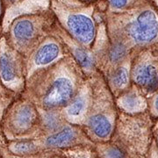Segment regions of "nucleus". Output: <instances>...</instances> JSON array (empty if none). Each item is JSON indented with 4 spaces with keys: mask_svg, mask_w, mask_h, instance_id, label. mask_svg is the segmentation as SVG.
<instances>
[{
    "mask_svg": "<svg viewBox=\"0 0 158 158\" xmlns=\"http://www.w3.org/2000/svg\"><path fill=\"white\" fill-rule=\"evenodd\" d=\"M154 106H155V111L156 112V113H158V96L156 97V100H155V105H154Z\"/></svg>",
    "mask_w": 158,
    "mask_h": 158,
    "instance_id": "obj_20",
    "label": "nucleus"
},
{
    "mask_svg": "<svg viewBox=\"0 0 158 158\" xmlns=\"http://www.w3.org/2000/svg\"><path fill=\"white\" fill-rule=\"evenodd\" d=\"M35 145L33 142H19L11 147V150L17 154H25L34 151Z\"/></svg>",
    "mask_w": 158,
    "mask_h": 158,
    "instance_id": "obj_17",
    "label": "nucleus"
},
{
    "mask_svg": "<svg viewBox=\"0 0 158 158\" xmlns=\"http://www.w3.org/2000/svg\"><path fill=\"white\" fill-rule=\"evenodd\" d=\"M130 36L138 43H146L155 39L158 34V23L155 13L145 11L128 27Z\"/></svg>",
    "mask_w": 158,
    "mask_h": 158,
    "instance_id": "obj_2",
    "label": "nucleus"
},
{
    "mask_svg": "<svg viewBox=\"0 0 158 158\" xmlns=\"http://www.w3.org/2000/svg\"><path fill=\"white\" fill-rule=\"evenodd\" d=\"M76 92L77 83L72 73L65 68L57 69L44 91L42 104L48 109L67 106L75 98Z\"/></svg>",
    "mask_w": 158,
    "mask_h": 158,
    "instance_id": "obj_1",
    "label": "nucleus"
},
{
    "mask_svg": "<svg viewBox=\"0 0 158 158\" xmlns=\"http://www.w3.org/2000/svg\"><path fill=\"white\" fill-rule=\"evenodd\" d=\"M37 118L36 110L32 105L25 104L19 108L14 117V124L20 130H27L34 124Z\"/></svg>",
    "mask_w": 158,
    "mask_h": 158,
    "instance_id": "obj_10",
    "label": "nucleus"
},
{
    "mask_svg": "<svg viewBox=\"0 0 158 158\" xmlns=\"http://www.w3.org/2000/svg\"><path fill=\"white\" fill-rule=\"evenodd\" d=\"M77 138V132L71 127H63L60 132L52 135L46 140V144L49 147L62 148L71 144Z\"/></svg>",
    "mask_w": 158,
    "mask_h": 158,
    "instance_id": "obj_11",
    "label": "nucleus"
},
{
    "mask_svg": "<svg viewBox=\"0 0 158 158\" xmlns=\"http://www.w3.org/2000/svg\"><path fill=\"white\" fill-rule=\"evenodd\" d=\"M118 104L124 111L136 112L143 107L144 102L136 93L128 92L118 99Z\"/></svg>",
    "mask_w": 158,
    "mask_h": 158,
    "instance_id": "obj_12",
    "label": "nucleus"
},
{
    "mask_svg": "<svg viewBox=\"0 0 158 158\" xmlns=\"http://www.w3.org/2000/svg\"><path fill=\"white\" fill-rule=\"evenodd\" d=\"M105 158H126L125 154L117 147H109L104 151Z\"/></svg>",
    "mask_w": 158,
    "mask_h": 158,
    "instance_id": "obj_18",
    "label": "nucleus"
},
{
    "mask_svg": "<svg viewBox=\"0 0 158 158\" xmlns=\"http://www.w3.org/2000/svg\"><path fill=\"white\" fill-rule=\"evenodd\" d=\"M126 54H127V48L123 44L121 43L115 44L110 50L109 59L113 64H117L126 56Z\"/></svg>",
    "mask_w": 158,
    "mask_h": 158,
    "instance_id": "obj_16",
    "label": "nucleus"
},
{
    "mask_svg": "<svg viewBox=\"0 0 158 158\" xmlns=\"http://www.w3.org/2000/svg\"><path fill=\"white\" fill-rule=\"evenodd\" d=\"M43 124L46 129L48 131L55 132L60 128L62 125V118L60 114L55 111H48L44 113L43 115Z\"/></svg>",
    "mask_w": 158,
    "mask_h": 158,
    "instance_id": "obj_15",
    "label": "nucleus"
},
{
    "mask_svg": "<svg viewBox=\"0 0 158 158\" xmlns=\"http://www.w3.org/2000/svg\"><path fill=\"white\" fill-rule=\"evenodd\" d=\"M62 56L60 46L56 42L48 41L40 47L34 54L33 65L34 69L42 68L50 65Z\"/></svg>",
    "mask_w": 158,
    "mask_h": 158,
    "instance_id": "obj_6",
    "label": "nucleus"
},
{
    "mask_svg": "<svg viewBox=\"0 0 158 158\" xmlns=\"http://www.w3.org/2000/svg\"><path fill=\"white\" fill-rule=\"evenodd\" d=\"M133 77L137 85L152 87L158 83V69L153 64L141 63L135 69Z\"/></svg>",
    "mask_w": 158,
    "mask_h": 158,
    "instance_id": "obj_8",
    "label": "nucleus"
},
{
    "mask_svg": "<svg viewBox=\"0 0 158 158\" xmlns=\"http://www.w3.org/2000/svg\"><path fill=\"white\" fill-rule=\"evenodd\" d=\"M0 77L3 82L12 89L21 84V70L17 57L7 50L0 54Z\"/></svg>",
    "mask_w": 158,
    "mask_h": 158,
    "instance_id": "obj_4",
    "label": "nucleus"
},
{
    "mask_svg": "<svg viewBox=\"0 0 158 158\" xmlns=\"http://www.w3.org/2000/svg\"><path fill=\"white\" fill-rule=\"evenodd\" d=\"M12 35L18 43L27 44L34 39L35 27L29 19H19L12 27Z\"/></svg>",
    "mask_w": 158,
    "mask_h": 158,
    "instance_id": "obj_9",
    "label": "nucleus"
},
{
    "mask_svg": "<svg viewBox=\"0 0 158 158\" xmlns=\"http://www.w3.org/2000/svg\"><path fill=\"white\" fill-rule=\"evenodd\" d=\"M8 1H11H11H14V0H8Z\"/></svg>",
    "mask_w": 158,
    "mask_h": 158,
    "instance_id": "obj_22",
    "label": "nucleus"
},
{
    "mask_svg": "<svg viewBox=\"0 0 158 158\" xmlns=\"http://www.w3.org/2000/svg\"><path fill=\"white\" fill-rule=\"evenodd\" d=\"M66 23L70 34L81 44L89 46L94 40V23L87 15L81 13L71 14L68 17Z\"/></svg>",
    "mask_w": 158,
    "mask_h": 158,
    "instance_id": "obj_3",
    "label": "nucleus"
},
{
    "mask_svg": "<svg viewBox=\"0 0 158 158\" xmlns=\"http://www.w3.org/2000/svg\"><path fill=\"white\" fill-rule=\"evenodd\" d=\"M127 0H110V3L112 6L117 9H120L122 7H124L127 5Z\"/></svg>",
    "mask_w": 158,
    "mask_h": 158,
    "instance_id": "obj_19",
    "label": "nucleus"
},
{
    "mask_svg": "<svg viewBox=\"0 0 158 158\" xmlns=\"http://www.w3.org/2000/svg\"><path fill=\"white\" fill-rule=\"evenodd\" d=\"M0 14H1V3H0Z\"/></svg>",
    "mask_w": 158,
    "mask_h": 158,
    "instance_id": "obj_21",
    "label": "nucleus"
},
{
    "mask_svg": "<svg viewBox=\"0 0 158 158\" xmlns=\"http://www.w3.org/2000/svg\"><path fill=\"white\" fill-rule=\"evenodd\" d=\"M128 81H129L128 69L126 66H120L114 71L113 76L111 77L110 83L113 87V89L123 90L128 85Z\"/></svg>",
    "mask_w": 158,
    "mask_h": 158,
    "instance_id": "obj_13",
    "label": "nucleus"
},
{
    "mask_svg": "<svg viewBox=\"0 0 158 158\" xmlns=\"http://www.w3.org/2000/svg\"><path fill=\"white\" fill-rule=\"evenodd\" d=\"M74 56L76 57L77 61L79 62L81 67L90 71L94 67V57L90 54L89 51H87L85 48L81 47H76L73 48Z\"/></svg>",
    "mask_w": 158,
    "mask_h": 158,
    "instance_id": "obj_14",
    "label": "nucleus"
},
{
    "mask_svg": "<svg viewBox=\"0 0 158 158\" xmlns=\"http://www.w3.org/2000/svg\"><path fill=\"white\" fill-rule=\"evenodd\" d=\"M89 108V95L85 90L79 94L67 105L64 109L66 118L74 124H78L85 119Z\"/></svg>",
    "mask_w": 158,
    "mask_h": 158,
    "instance_id": "obj_5",
    "label": "nucleus"
},
{
    "mask_svg": "<svg viewBox=\"0 0 158 158\" xmlns=\"http://www.w3.org/2000/svg\"><path fill=\"white\" fill-rule=\"evenodd\" d=\"M88 127L90 132L99 139H108L113 132V121L107 115L97 113L88 118Z\"/></svg>",
    "mask_w": 158,
    "mask_h": 158,
    "instance_id": "obj_7",
    "label": "nucleus"
}]
</instances>
